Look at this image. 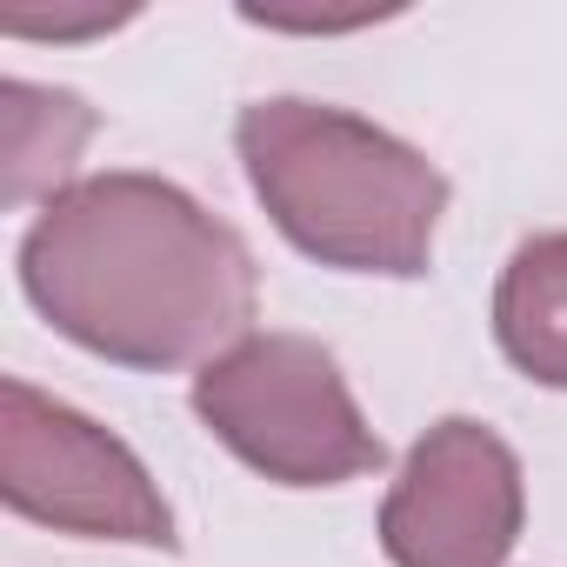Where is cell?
<instances>
[{"label":"cell","mask_w":567,"mask_h":567,"mask_svg":"<svg viewBox=\"0 0 567 567\" xmlns=\"http://www.w3.org/2000/svg\"><path fill=\"white\" fill-rule=\"evenodd\" d=\"M21 288L74 348L141 374L220 361L260 301L247 240L161 174H94L48 200Z\"/></svg>","instance_id":"6da1fadb"},{"label":"cell","mask_w":567,"mask_h":567,"mask_svg":"<svg viewBox=\"0 0 567 567\" xmlns=\"http://www.w3.org/2000/svg\"><path fill=\"white\" fill-rule=\"evenodd\" d=\"M234 147L274 227L341 274L414 280L434 260L447 174L388 127L321 101H254Z\"/></svg>","instance_id":"7a4b0ae2"},{"label":"cell","mask_w":567,"mask_h":567,"mask_svg":"<svg viewBox=\"0 0 567 567\" xmlns=\"http://www.w3.org/2000/svg\"><path fill=\"white\" fill-rule=\"evenodd\" d=\"M194 414L280 487H334L388 461L334 354L308 334H247L194 374Z\"/></svg>","instance_id":"3957f363"},{"label":"cell","mask_w":567,"mask_h":567,"mask_svg":"<svg viewBox=\"0 0 567 567\" xmlns=\"http://www.w3.org/2000/svg\"><path fill=\"white\" fill-rule=\"evenodd\" d=\"M0 494L41 527L174 554V514L147 467L101 421L34 394L28 381L0 388Z\"/></svg>","instance_id":"277c9868"},{"label":"cell","mask_w":567,"mask_h":567,"mask_svg":"<svg viewBox=\"0 0 567 567\" xmlns=\"http://www.w3.org/2000/svg\"><path fill=\"white\" fill-rule=\"evenodd\" d=\"M520 540V461L487 421H441L414 441L381 547L394 567H501Z\"/></svg>","instance_id":"5b68a950"},{"label":"cell","mask_w":567,"mask_h":567,"mask_svg":"<svg viewBox=\"0 0 567 567\" xmlns=\"http://www.w3.org/2000/svg\"><path fill=\"white\" fill-rule=\"evenodd\" d=\"M494 334L527 381L567 388V234H534L514 247L494 295Z\"/></svg>","instance_id":"8992f818"},{"label":"cell","mask_w":567,"mask_h":567,"mask_svg":"<svg viewBox=\"0 0 567 567\" xmlns=\"http://www.w3.org/2000/svg\"><path fill=\"white\" fill-rule=\"evenodd\" d=\"M8 101V200H61L68 194V174L94 134V114L74 101V94H54V87H28V81H8L0 87Z\"/></svg>","instance_id":"52a82bcc"},{"label":"cell","mask_w":567,"mask_h":567,"mask_svg":"<svg viewBox=\"0 0 567 567\" xmlns=\"http://www.w3.org/2000/svg\"><path fill=\"white\" fill-rule=\"evenodd\" d=\"M121 21H134V8H87V14H34V8H8V14H0V28H8V34H34V41L114 34Z\"/></svg>","instance_id":"ba28073f"}]
</instances>
